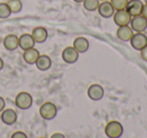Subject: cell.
<instances>
[{
    "label": "cell",
    "instance_id": "cell-1",
    "mask_svg": "<svg viewBox=\"0 0 147 138\" xmlns=\"http://www.w3.org/2000/svg\"><path fill=\"white\" fill-rule=\"evenodd\" d=\"M104 131L108 138H120L124 133V127L119 121L113 120L106 124Z\"/></svg>",
    "mask_w": 147,
    "mask_h": 138
},
{
    "label": "cell",
    "instance_id": "cell-2",
    "mask_svg": "<svg viewBox=\"0 0 147 138\" xmlns=\"http://www.w3.org/2000/svg\"><path fill=\"white\" fill-rule=\"evenodd\" d=\"M32 96L27 92H20L15 97V105L18 109L27 110L32 106Z\"/></svg>",
    "mask_w": 147,
    "mask_h": 138
},
{
    "label": "cell",
    "instance_id": "cell-3",
    "mask_svg": "<svg viewBox=\"0 0 147 138\" xmlns=\"http://www.w3.org/2000/svg\"><path fill=\"white\" fill-rule=\"evenodd\" d=\"M39 114L45 120H53L57 114V108L51 102H45L39 108Z\"/></svg>",
    "mask_w": 147,
    "mask_h": 138
},
{
    "label": "cell",
    "instance_id": "cell-4",
    "mask_svg": "<svg viewBox=\"0 0 147 138\" xmlns=\"http://www.w3.org/2000/svg\"><path fill=\"white\" fill-rule=\"evenodd\" d=\"M130 45L135 51H140L147 45V35L143 32H135L130 39Z\"/></svg>",
    "mask_w": 147,
    "mask_h": 138
},
{
    "label": "cell",
    "instance_id": "cell-5",
    "mask_svg": "<svg viewBox=\"0 0 147 138\" xmlns=\"http://www.w3.org/2000/svg\"><path fill=\"white\" fill-rule=\"evenodd\" d=\"M113 18H114L115 24H117L118 26H124V25H129L131 21V15L128 13V11L126 9H122V10H117L115 11L114 15H113Z\"/></svg>",
    "mask_w": 147,
    "mask_h": 138
},
{
    "label": "cell",
    "instance_id": "cell-6",
    "mask_svg": "<svg viewBox=\"0 0 147 138\" xmlns=\"http://www.w3.org/2000/svg\"><path fill=\"white\" fill-rule=\"evenodd\" d=\"M129 25L135 32H143L147 28V19L142 15H137L131 18Z\"/></svg>",
    "mask_w": 147,
    "mask_h": 138
},
{
    "label": "cell",
    "instance_id": "cell-7",
    "mask_svg": "<svg viewBox=\"0 0 147 138\" xmlns=\"http://www.w3.org/2000/svg\"><path fill=\"white\" fill-rule=\"evenodd\" d=\"M87 94H88V97L92 101H100L104 97L105 91H104V88L101 85H99V84H93V85H91L88 88Z\"/></svg>",
    "mask_w": 147,
    "mask_h": 138
},
{
    "label": "cell",
    "instance_id": "cell-8",
    "mask_svg": "<svg viewBox=\"0 0 147 138\" xmlns=\"http://www.w3.org/2000/svg\"><path fill=\"white\" fill-rule=\"evenodd\" d=\"M79 55L80 53L76 51L74 47H67L65 49H63V53H61L63 61L67 64H75L79 60Z\"/></svg>",
    "mask_w": 147,
    "mask_h": 138
},
{
    "label": "cell",
    "instance_id": "cell-9",
    "mask_svg": "<svg viewBox=\"0 0 147 138\" xmlns=\"http://www.w3.org/2000/svg\"><path fill=\"white\" fill-rule=\"evenodd\" d=\"M143 3L140 0H129L128 4L126 6V10L131 15V17L137 16V15H141L143 9Z\"/></svg>",
    "mask_w": 147,
    "mask_h": 138
},
{
    "label": "cell",
    "instance_id": "cell-10",
    "mask_svg": "<svg viewBox=\"0 0 147 138\" xmlns=\"http://www.w3.org/2000/svg\"><path fill=\"white\" fill-rule=\"evenodd\" d=\"M98 12L104 18H110V17H113V15H114L115 9L112 6V4L110 3V1L105 0V1H102L99 4Z\"/></svg>",
    "mask_w": 147,
    "mask_h": 138
},
{
    "label": "cell",
    "instance_id": "cell-11",
    "mask_svg": "<svg viewBox=\"0 0 147 138\" xmlns=\"http://www.w3.org/2000/svg\"><path fill=\"white\" fill-rule=\"evenodd\" d=\"M117 37L122 41H130L132 35L134 34V31L130 27V25H124V26H119L116 31Z\"/></svg>",
    "mask_w": 147,
    "mask_h": 138
},
{
    "label": "cell",
    "instance_id": "cell-12",
    "mask_svg": "<svg viewBox=\"0 0 147 138\" xmlns=\"http://www.w3.org/2000/svg\"><path fill=\"white\" fill-rule=\"evenodd\" d=\"M3 45L7 51H15L19 47V39L15 34H7L3 39Z\"/></svg>",
    "mask_w": 147,
    "mask_h": 138
},
{
    "label": "cell",
    "instance_id": "cell-13",
    "mask_svg": "<svg viewBox=\"0 0 147 138\" xmlns=\"http://www.w3.org/2000/svg\"><path fill=\"white\" fill-rule=\"evenodd\" d=\"M18 39H19V47L22 51H26V49L34 47L35 41L33 39L32 35L29 34V33H23Z\"/></svg>",
    "mask_w": 147,
    "mask_h": 138
},
{
    "label": "cell",
    "instance_id": "cell-14",
    "mask_svg": "<svg viewBox=\"0 0 147 138\" xmlns=\"http://www.w3.org/2000/svg\"><path fill=\"white\" fill-rule=\"evenodd\" d=\"M1 121L6 125H13L17 121V113L13 109H4L1 113Z\"/></svg>",
    "mask_w": 147,
    "mask_h": 138
},
{
    "label": "cell",
    "instance_id": "cell-15",
    "mask_svg": "<svg viewBox=\"0 0 147 138\" xmlns=\"http://www.w3.org/2000/svg\"><path fill=\"white\" fill-rule=\"evenodd\" d=\"M31 35H32L33 39H34L35 43H45L47 39V37H49V33H47V30L42 26H37L35 27L34 29L31 32Z\"/></svg>",
    "mask_w": 147,
    "mask_h": 138
},
{
    "label": "cell",
    "instance_id": "cell-16",
    "mask_svg": "<svg viewBox=\"0 0 147 138\" xmlns=\"http://www.w3.org/2000/svg\"><path fill=\"white\" fill-rule=\"evenodd\" d=\"M73 47L76 49V51H78L79 53H86L89 49V47H90V43H89V41L86 37H79L74 41Z\"/></svg>",
    "mask_w": 147,
    "mask_h": 138
},
{
    "label": "cell",
    "instance_id": "cell-17",
    "mask_svg": "<svg viewBox=\"0 0 147 138\" xmlns=\"http://www.w3.org/2000/svg\"><path fill=\"white\" fill-rule=\"evenodd\" d=\"M39 55H40L39 51L35 47H32V49L23 51V60L28 65H35V62L37 61Z\"/></svg>",
    "mask_w": 147,
    "mask_h": 138
},
{
    "label": "cell",
    "instance_id": "cell-18",
    "mask_svg": "<svg viewBox=\"0 0 147 138\" xmlns=\"http://www.w3.org/2000/svg\"><path fill=\"white\" fill-rule=\"evenodd\" d=\"M36 68L41 72H45L51 69V59L47 55H39L37 61L35 62Z\"/></svg>",
    "mask_w": 147,
    "mask_h": 138
},
{
    "label": "cell",
    "instance_id": "cell-19",
    "mask_svg": "<svg viewBox=\"0 0 147 138\" xmlns=\"http://www.w3.org/2000/svg\"><path fill=\"white\" fill-rule=\"evenodd\" d=\"M7 5L9 6L11 13H18L22 9V2L21 0H8Z\"/></svg>",
    "mask_w": 147,
    "mask_h": 138
},
{
    "label": "cell",
    "instance_id": "cell-20",
    "mask_svg": "<svg viewBox=\"0 0 147 138\" xmlns=\"http://www.w3.org/2000/svg\"><path fill=\"white\" fill-rule=\"evenodd\" d=\"M100 1L99 0H84L83 1V6L88 11H96L98 10Z\"/></svg>",
    "mask_w": 147,
    "mask_h": 138
},
{
    "label": "cell",
    "instance_id": "cell-21",
    "mask_svg": "<svg viewBox=\"0 0 147 138\" xmlns=\"http://www.w3.org/2000/svg\"><path fill=\"white\" fill-rule=\"evenodd\" d=\"M128 1L129 0H111L110 3L114 7L115 11H117V10H122V9H126Z\"/></svg>",
    "mask_w": 147,
    "mask_h": 138
},
{
    "label": "cell",
    "instance_id": "cell-22",
    "mask_svg": "<svg viewBox=\"0 0 147 138\" xmlns=\"http://www.w3.org/2000/svg\"><path fill=\"white\" fill-rule=\"evenodd\" d=\"M11 15V11L9 9V6L7 5V3L1 2L0 3V18H7Z\"/></svg>",
    "mask_w": 147,
    "mask_h": 138
},
{
    "label": "cell",
    "instance_id": "cell-23",
    "mask_svg": "<svg viewBox=\"0 0 147 138\" xmlns=\"http://www.w3.org/2000/svg\"><path fill=\"white\" fill-rule=\"evenodd\" d=\"M10 138H28L23 131H16L11 135Z\"/></svg>",
    "mask_w": 147,
    "mask_h": 138
},
{
    "label": "cell",
    "instance_id": "cell-24",
    "mask_svg": "<svg viewBox=\"0 0 147 138\" xmlns=\"http://www.w3.org/2000/svg\"><path fill=\"white\" fill-rule=\"evenodd\" d=\"M140 57L144 62H147V45L140 51Z\"/></svg>",
    "mask_w": 147,
    "mask_h": 138
},
{
    "label": "cell",
    "instance_id": "cell-25",
    "mask_svg": "<svg viewBox=\"0 0 147 138\" xmlns=\"http://www.w3.org/2000/svg\"><path fill=\"white\" fill-rule=\"evenodd\" d=\"M5 109V100L0 96V112H2Z\"/></svg>",
    "mask_w": 147,
    "mask_h": 138
},
{
    "label": "cell",
    "instance_id": "cell-26",
    "mask_svg": "<svg viewBox=\"0 0 147 138\" xmlns=\"http://www.w3.org/2000/svg\"><path fill=\"white\" fill-rule=\"evenodd\" d=\"M51 138H65V136L63 135V133H59V132H57V133H53V135L51 136Z\"/></svg>",
    "mask_w": 147,
    "mask_h": 138
},
{
    "label": "cell",
    "instance_id": "cell-27",
    "mask_svg": "<svg viewBox=\"0 0 147 138\" xmlns=\"http://www.w3.org/2000/svg\"><path fill=\"white\" fill-rule=\"evenodd\" d=\"M141 15L147 19V4L143 5V9H142V13H141Z\"/></svg>",
    "mask_w": 147,
    "mask_h": 138
},
{
    "label": "cell",
    "instance_id": "cell-28",
    "mask_svg": "<svg viewBox=\"0 0 147 138\" xmlns=\"http://www.w3.org/2000/svg\"><path fill=\"white\" fill-rule=\"evenodd\" d=\"M3 67H4V62H3V60L0 57V71L3 69Z\"/></svg>",
    "mask_w": 147,
    "mask_h": 138
},
{
    "label": "cell",
    "instance_id": "cell-29",
    "mask_svg": "<svg viewBox=\"0 0 147 138\" xmlns=\"http://www.w3.org/2000/svg\"><path fill=\"white\" fill-rule=\"evenodd\" d=\"M74 1H75V2H77V3H83V1H84V0H74Z\"/></svg>",
    "mask_w": 147,
    "mask_h": 138
},
{
    "label": "cell",
    "instance_id": "cell-30",
    "mask_svg": "<svg viewBox=\"0 0 147 138\" xmlns=\"http://www.w3.org/2000/svg\"><path fill=\"white\" fill-rule=\"evenodd\" d=\"M144 2H145V4H147V0H144Z\"/></svg>",
    "mask_w": 147,
    "mask_h": 138
},
{
    "label": "cell",
    "instance_id": "cell-31",
    "mask_svg": "<svg viewBox=\"0 0 147 138\" xmlns=\"http://www.w3.org/2000/svg\"><path fill=\"white\" fill-rule=\"evenodd\" d=\"M0 121H1V114H0Z\"/></svg>",
    "mask_w": 147,
    "mask_h": 138
},
{
    "label": "cell",
    "instance_id": "cell-32",
    "mask_svg": "<svg viewBox=\"0 0 147 138\" xmlns=\"http://www.w3.org/2000/svg\"><path fill=\"white\" fill-rule=\"evenodd\" d=\"M99 1H105V0H99Z\"/></svg>",
    "mask_w": 147,
    "mask_h": 138
},
{
    "label": "cell",
    "instance_id": "cell-33",
    "mask_svg": "<svg viewBox=\"0 0 147 138\" xmlns=\"http://www.w3.org/2000/svg\"><path fill=\"white\" fill-rule=\"evenodd\" d=\"M39 138H45V137H39Z\"/></svg>",
    "mask_w": 147,
    "mask_h": 138
},
{
    "label": "cell",
    "instance_id": "cell-34",
    "mask_svg": "<svg viewBox=\"0 0 147 138\" xmlns=\"http://www.w3.org/2000/svg\"><path fill=\"white\" fill-rule=\"evenodd\" d=\"M0 39H1V37H0Z\"/></svg>",
    "mask_w": 147,
    "mask_h": 138
}]
</instances>
